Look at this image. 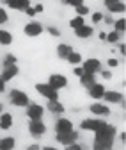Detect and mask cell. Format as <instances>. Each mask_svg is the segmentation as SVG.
Listing matches in <instances>:
<instances>
[{
  "label": "cell",
  "mask_w": 126,
  "mask_h": 150,
  "mask_svg": "<svg viewBox=\"0 0 126 150\" xmlns=\"http://www.w3.org/2000/svg\"><path fill=\"white\" fill-rule=\"evenodd\" d=\"M116 136H117V127L110 125V123H105L103 127H100L98 130H94L93 148L94 150H112Z\"/></svg>",
  "instance_id": "cell-1"
},
{
  "label": "cell",
  "mask_w": 126,
  "mask_h": 150,
  "mask_svg": "<svg viewBox=\"0 0 126 150\" xmlns=\"http://www.w3.org/2000/svg\"><path fill=\"white\" fill-rule=\"evenodd\" d=\"M9 100H11V104L16 105V107H27V105L30 104V98H29L27 93L22 91V89H16V88L9 91Z\"/></svg>",
  "instance_id": "cell-2"
},
{
  "label": "cell",
  "mask_w": 126,
  "mask_h": 150,
  "mask_svg": "<svg viewBox=\"0 0 126 150\" xmlns=\"http://www.w3.org/2000/svg\"><path fill=\"white\" fill-rule=\"evenodd\" d=\"M36 91H38L41 97H45L46 100H57L59 98V91L53 89L48 82H38L36 84Z\"/></svg>",
  "instance_id": "cell-3"
},
{
  "label": "cell",
  "mask_w": 126,
  "mask_h": 150,
  "mask_svg": "<svg viewBox=\"0 0 126 150\" xmlns=\"http://www.w3.org/2000/svg\"><path fill=\"white\" fill-rule=\"evenodd\" d=\"M29 132L34 138H41L46 132V125L43 120H29Z\"/></svg>",
  "instance_id": "cell-4"
},
{
  "label": "cell",
  "mask_w": 126,
  "mask_h": 150,
  "mask_svg": "<svg viewBox=\"0 0 126 150\" xmlns=\"http://www.w3.org/2000/svg\"><path fill=\"white\" fill-rule=\"evenodd\" d=\"M107 122L103 120V118H87V120H82V123H80V129L82 130H89V132H94V130H98L100 127H103Z\"/></svg>",
  "instance_id": "cell-5"
},
{
  "label": "cell",
  "mask_w": 126,
  "mask_h": 150,
  "mask_svg": "<svg viewBox=\"0 0 126 150\" xmlns=\"http://www.w3.org/2000/svg\"><path fill=\"white\" fill-rule=\"evenodd\" d=\"M82 70L84 73H100L101 61L98 57H87L85 61H82Z\"/></svg>",
  "instance_id": "cell-6"
},
{
  "label": "cell",
  "mask_w": 126,
  "mask_h": 150,
  "mask_svg": "<svg viewBox=\"0 0 126 150\" xmlns=\"http://www.w3.org/2000/svg\"><path fill=\"white\" fill-rule=\"evenodd\" d=\"M25 115L29 120H43V115H45V107L39 105V104H29L25 107Z\"/></svg>",
  "instance_id": "cell-7"
},
{
  "label": "cell",
  "mask_w": 126,
  "mask_h": 150,
  "mask_svg": "<svg viewBox=\"0 0 126 150\" xmlns=\"http://www.w3.org/2000/svg\"><path fill=\"white\" fill-rule=\"evenodd\" d=\"M43 30H45V27H43L39 22H29V23H25V27H23V34L29 36V38H38V36L43 34Z\"/></svg>",
  "instance_id": "cell-8"
},
{
  "label": "cell",
  "mask_w": 126,
  "mask_h": 150,
  "mask_svg": "<svg viewBox=\"0 0 126 150\" xmlns=\"http://www.w3.org/2000/svg\"><path fill=\"white\" fill-rule=\"evenodd\" d=\"M48 84H50L53 89L61 91V89H64V88L68 86V79L64 77L62 73H52V75H50V79H48Z\"/></svg>",
  "instance_id": "cell-9"
},
{
  "label": "cell",
  "mask_w": 126,
  "mask_h": 150,
  "mask_svg": "<svg viewBox=\"0 0 126 150\" xmlns=\"http://www.w3.org/2000/svg\"><path fill=\"white\" fill-rule=\"evenodd\" d=\"M89 111L93 112V115H96L98 118H105V116H110V107L107 104H101V102H94L91 104V107H89Z\"/></svg>",
  "instance_id": "cell-10"
},
{
  "label": "cell",
  "mask_w": 126,
  "mask_h": 150,
  "mask_svg": "<svg viewBox=\"0 0 126 150\" xmlns=\"http://www.w3.org/2000/svg\"><path fill=\"white\" fill-rule=\"evenodd\" d=\"M18 73H20V68H18V64H11V66H4V68H2L0 77H2L4 82H9V81H13L14 77H18Z\"/></svg>",
  "instance_id": "cell-11"
},
{
  "label": "cell",
  "mask_w": 126,
  "mask_h": 150,
  "mask_svg": "<svg viewBox=\"0 0 126 150\" xmlns=\"http://www.w3.org/2000/svg\"><path fill=\"white\" fill-rule=\"evenodd\" d=\"M105 91H107V89H105V86H103V84H100L98 81H96L93 86H89V88H87L89 97H91V98H94V100H101Z\"/></svg>",
  "instance_id": "cell-12"
},
{
  "label": "cell",
  "mask_w": 126,
  "mask_h": 150,
  "mask_svg": "<svg viewBox=\"0 0 126 150\" xmlns=\"http://www.w3.org/2000/svg\"><path fill=\"white\" fill-rule=\"evenodd\" d=\"M69 130H73V122L69 118H59L55 122V134H62V132H69Z\"/></svg>",
  "instance_id": "cell-13"
},
{
  "label": "cell",
  "mask_w": 126,
  "mask_h": 150,
  "mask_svg": "<svg viewBox=\"0 0 126 150\" xmlns=\"http://www.w3.org/2000/svg\"><path fill=\"white\" fill-rule=\"evenodd\" d=\"M101 100L109 102V104H123V100H124V95H123L121 91H105Z\"/></svg>",
  "instance_id": "cell-14"
},
{
  "label": "cell",
  "mask_w": 126,
  "mask_h": 150,
  "mask_svg": "<svg viewBox=\"0 0 126 150\" xmlns=\"http://www.w3.org/2000/svg\"><path fill=\"white\" fill-rule=\"evenodd\" d=\"M55 138H57V141H59V143H62V145L66 146V145H69V143H75V141L78 139V132H77V130H69V132L55 134Z\"/></svg>",
  "instance_id": "cell-15"
},
{
  "label": "cell",
  "mask_w": 126,
  "mask_h": 150,
  "mask_svg": "<svg viewBox=\"0 0 126 150\" xmlns=\"http://www.w3.org/2000/svg\"><path fill=\"white\" fill-rule=\"evenodd\" d=\"M93 34H94V27L87 25V23H84L82 27L75 29V36L78 38V40H89V38H93Z\"/></svg>",
  "instance_id": "cell-16"
},
{
  "label": "cell",
  "mask_w": 126,
  "mask_h": 150,
  "mask_svg": "<svg viewBox=\"0 0 126 150\" xmlns=\"http://www.w3.org/2000/svg\"><path fill=\"white\" fill-rule=\"evenodd\" d=\"M2 2L14 11H25L30 6V0H2Z\"/></svg>",
  "instance_id": "cell-17"
},
{
  "label": "cell",
  "mask_w": 126,
  "mask_h": 150,
  "mask_svg": "<svg viewBox=\"0 0 126 150\" xmlns=\"http://www.w3.org/2000/svg\"><path fill=\"white\" fill-rule=\"evenodd\" d=\"M46 109L52 112V115H64V111H66V107L59 102V98L57 100H48L46 102Z\"/></svg>",
  "instance_id": "cell-18"
},
{
  "label": "cell",
  "mask_w": 126,
  "mask_h": 150,
  "mask_svg": "<svg viewBox=\"0 0 126 150\" xmlns=\"http://www.w3.org/2000/svg\"><path fill=\"white\" fill-rule=\"evenodd\" d=\"M13 127V115L11 112H0V129L2 130H9Z\"/></svg>",
  "instance_id": "cell-19"
},
{
  "label": "cell",
  "mask_w": 126,
  "mask_h": 150,
  "mask_svg": "<svg viewBox=\"0 0 126 150\" xmlns=\"http://www.w3.org/2000/svg\"><path fill=\"white\" fill-rule=\"evenodd\" d=\"M71 52H73V47H71L69 43H59L57 45V57L59 59H66Z\"/></svg>",
  "instance_id": "cell-20"
},
{
  "label": "cell",
  "mask_w": 126,
  "mask_h": 150,
  "mask_svg": "<svg viewBox=\"0 0 126 150\" xmlns=\"http://www.w3.org/2000/svg\"><path fill=\"white\" fill-rule=\"evenodd\" d=\"M107 11H109L110 14H123L126 11V6H124V0L123 2H114V4H109V6H105Z\"/></svg>",
  "instance_id": "cell-21"
},
{
  "label": "cell",
  "mask_w": 126,
  "mask_h": 150,
  "mask_svg": "<svg viewBox=\"0 0 126 150\" xmlns=\"http://www.w3.org/2000/svg\"><path fill=\"white\" fill-rule=\"evenodd\" d=\"M78 79H80V86L87 89L89 86H93L96 82V73H84L82 77H78Z\"/></svg>",
  "instance_id": "cell-22"
},
{
  "label": "cell",
  "mask_w": 126,
  "mask_h": 150,
  "mask_svg": "<svg viewBox=\"0 0 126 150\" xmlns=\"http://www.w3.org/2000/svg\"><path fill=\"white\" fill-rule=\"evenodd\" d=\"M13 43V34L6 29H0V47H9Z\"/></svg>",
  "instance_id": "cell-23"
},
{
  "label": "cell",
  "mask_w": 126,
  "mask_h": 150,
  "mask_svg": "<svg viewBox=\"0 0 126 150\" xmlns=\"http://www.w3.org/2000/svg\"><path fill=\"white\" fill-rule=\"evenodd\" d=\"M14 146H16V139L11 136L0 139V150H14Z\"/></svg>",
  "instance_id": "cell-24"
},
{
  "label": "cell",
  "mask_w": 126,
  "mask_h": 150,
  "mask_svg": "<svg viewBox=\"0 0 126 150\" xmlns=\"http://www.w3.org/2000/svg\"><path fill=\"white\" fill-rule=\"evenodd\" d=\"M66 61L69 63V64H73V66H78V64H82V61H84V57H82V54L80 52H71L68 57H66Z\"/></svg>",
  "instance_id": "cell-25"
},
{
  "label": "cell",
  "mask_w": 126,
  "mask_h": 150,
  "mask_svg": "<svg viewBox=\"0 0 126 150\" xmlns=\"http://www.w3.org/2000/svg\"><path fill=\"white\" fill-rule=\"evenodd\" d=\"M119 40H121V32H117V30H114V29L107 34V38H105V41H107V43H112V45H117Z\"/></svg>",
  "instance_id": "cell-26"
},
{
  "label": "cell",
  "mask_w": 126,
  "mask_h": 150,
  "mask_svg": "<svg viewBox=\"0 0 126 150\" xmlns=\"http://www.w3.org/2000/svg\"><path fill=\"white\" fill-rule=\"evenodd\" d=\"M11 64H18V57L14 54H6L2 57V68L4 66H11Z\"/></svg>",
  "instance_id": "cell-27"
},
{
  "label": "cell",
  "mask_w": 126,
  "mask_h": 150,
  "mask_svg": "<svg viewBox=\"0 0 126 150\" xmlns=\"http://www.w3.org/2000/svg\"><path fill=\"white\" fill-rule=\"evenodd\" d=\"M84 23H85V18H84V16H78V14H77L75 18H71V20H69V27L73 29V30L78 29V27H82Z\"/></svg>",
  "instance_id": "cell-28"
},
{
  "label": "cell",
  "mask_w": 126,
  "mask_h": 150,
  "mask_svg": "<svg viewBox=\"0 0 126 150\" xmlns=\"http://www.w3.org/2000/svg\"><path fill=\"white\" fill-rule=\"evenodd\" d=\"M112 27H114V30H117V32H124V29H126V20L124 18H119V20H114V23H112Z\"/></svg>",
  "instance_id": "cell-29"
},
{
  "label": "cell",
  "mask_w": 126,
  "mask_h": 150,
  "mask_svg": "<svg viewBox=\"0 0 126 150\" xmlns=\"http://www.w3.org/2000/svg\"><path fill=\"white\" fill-rule=\"evenodd\" d=\"M103 16H105V14H101V11H96V13H93V14H91V22H93V27L103 22Z\"/></svg>",
  "instance_id": "cell-30"
},
{
  "label": "cell",
  "mask_w": 126,
  "mask_h": 150,
  "mask_svg": "<svg viewBox=\"0 0 126 150\" xmlns=\"http://www.w3.org/2000/svg\"><path fill=\"white\" fill-rule=\"evenodd\" d=\"M75 11H77V14L78 16H87L89 13H91V9H89V6H85V4H82V6H78V7H75Z\"/></svg>",
  "instance_id": "cell-31"
},
{
  "label": "cell",
  "mask_w": 126,
  "mask_h": 150,
  "mask_svg": "<svg viewBox=\"0 0 126 150\" xmlns=\"http://www.w3.org/2000/svg\"><path fill=\"white\" fill-rule=\"evenodd\" d=\"M45 30H46V32H48L52 38H61V30H59L57 27H53V25H48Z\"/></svg>",
  "instance_id": "cell-32"
},
{
  "label": "cell",
  "mask_w": 126,
  "mask_h": 150,
  "mask_svg": "<svg viewBox=\"0 0 126 150\" xmlns=\"http://www.w3.org/2000/svg\"><path fill=\"white\" fill-rule=\"evenodd\" d=\"M7 22H9V14L2 6H0V25H6Z\"/></svg>",
  "instance_id": "cell-33"
},
{
  "label": "cell",
  "mask_w": 126,
  "mask_h": 150,
  "mask_svg": "<svg viewBox=\"0 0 126 150\" xmlns=\"http://www.w3.org/2000/svg\"><path fill=\"white\" fill-rule=\"evenodd\" d=\"M64 4H68L71 7H78V6L84 4V0H64Z\"/></svg>",
  "instance_id": "cell-34"
},
{
  "label": "cell",
  "mask_w": 126,
  "mask_h": 150,
  "mask_svg": "<svg viewBox=\"0 0 126 150\" xmlns=\"http://www.w3.org/2000/svg\"><path fill=\"white\" fill-rule=\"evenodd\" d=\"M107 64H109V68H117V66H119V59H117V57H109Z\"/></svg>",
  "instance_id": "cell-35"
},
{
  "label": "cell",
  "mask_w": 126,
  "mask_h": 150,
  "mask_svg": "<svg viewBox=\"0 0 126 150\" xmlns=\"http://www.w3.org/2000/svg\"><path fill=\"white\" fill-rule=\"evenodd\" d=\"M100 73H101V77H103L105 81H110V79H112V71H110V70H103V68H101Z\"/></svg>",
  "instance_id": "cell-36"
},
{
  "label": "cell",
  "mask_w": 126,
  "mask_h": 150,
  "mask_svg": "<svg viewBox=\"0 0 126 150\" xmlns=\"http://www.w3.org/2000/svg\"><path fill=\"white\" fill-rule=\"evenodd\" d=\"M80 148H82V145H80V143H77V141H75V143L66 145V150H80Z\"/></svg>",
  "instance_id": "cell-37"
},
{
  "label": "cell",
  "mask_w": 126,
  "mask_h": 150,
  "mask_svg": "<svg viewBox=\"0 0 126 150\" xmlns=\"http://www.w3.org/2000/svg\"><path fill=\"white\" fill-rule=\"evenodd\" d=\"M34 11H36V14H41V13L45 11V6H43V4H36V6H34Z\"/></svg>",
  "instance_id": "cell-38"
},
{
  "label": "cell",
  "mask_w": 126,
  "mask_h": 150,
  "mask_svg": "<svg viewBox=\"0 0 126 150\" xmlns=\"http://www.w3.org/2000/svg\"><path fill=\"white\" fill-rule=\"evenodd\" d=\"M23 13H25L27 16H30V18H32V16H36V11H34V7H32V6H29V7H27Z\"/></svg>",
  "instance_id": "cell-39"
},
{
  "label": "cell",
  "mask_w": 126,
  "mask_h": 150,
  "mask_svg": "<svg viewBox=\"0 0 126 150\" xmlns=\"http://www.w3.org/2000/svg\"><path fill=\"white\" fill-rule=\"evenodd\" d=\"M73 73L77 75V77H82V75H84V70H82V66H80V64H78V66H75Z\"/></svg>",
  "instance_id": "cell-40"
},
{
  "label": "cell",
  "mask_w": 126,
  "mask_h": 150,
  "mask_svg": "<svg viewBox=\"0 0 126 150\" xmlns=\"http://www.w3.org/2000/svg\"><path fill=\"white\" fill-rule=\"evenodd\" d=\"M103 22L105 23H114V18L112 16H103Z\"/></svg>",
  "instance_id": "cell-41"
},
{
  "label": "cell",
  "mask_w": 126,
  "mask_h": 150,
  "mask_svg": "<svg viewBox=\"0 0 126 150\" xmlns=\"http://www.w3.org/2000/svg\"><path fill=\"white\" fill-rule=\"evenodd\" d=\"M6 91V82L2 81V77H0V93H4Z\"/></svg>",
  "instance_id": "cell-42"
},
{
  "label": "cell",
  "mask_w": 126,
  "mask_h": 150,
  "mask_svg": "<svg viewBox=\"0 0 126 150\" xmlns=\"http://www.w3.org/2000/svg\"><path fill=\"white\" fill-rule=\"evenodd\" d=\"M114 2H123V0H103V4H105V6H109V4H114Z\"/></svg>",
  "instance_id": "cell-43"
},
{
  "label": "cell",
  "mask_w": 126,
  "mask_h": 150,
  "mask_svg": "<svg viewBox=\"0 0 126 150\" xmlns=\"http://www.w3.org/2000/svg\"><path fill=\"white\" fill-rule=\"evenodd\" d=\"M27 150H41V146H39V145H30Z\"/></svg>",
  "instance_id": "cell-44"
},
{
  "label": "cell",
  "mask_w": 126,
  "mask_h": 150,
  "mask_svg": "<svg viewBox=\"0 0 126 150\" xmlns=\"http://www.w3.org/2000/svg\"><path fill=\"white\" fill-rule=\"evenodd\" d=\"M41 150H59V148H55V146H41Z\"/></svg>",
  "instance_id": "cell-45"
},
{
  "label": "cell",
  "mask_w": 126,
  "mask_h": 150,
  "mask_svg": "<svg viewBox=\"0 0 126 150\" xmlns=\"http://www.w3.org/2000/svg\"><path fill=\"white\" fill-rule=\"evenodd\" d=\"M119 52H121V55H124V52H126V48H124V45H119Z\"/></svg>",
  "instance_id": "cell-46"
},
{
  "label": "cell",
  "mask_w": 126,
  "mask_h": 150,
  "mask_svg": "<svg viewBox=\"0 0 126 150\" xmlns=\"http://www.w3.org/2000/svg\"><path fill=\"white\" fill-rule=\"evenodd\" d=\"M105 38H107V32L101 30V32H100V40H105Z\"/></svg>",
  "instance_id": "cell-47"
},
{
  "label": "cell",
  "mask_w": 126,
  "mask_h": 150,
  "mask_svg": "<svg viewBox=\"0 0 126 150\" xmlns=\"http://www.w3.org/2000/svg\"><path fill=\"white\" fill-rule=\"evenodd\" d=\"M2 111H4V105H2V104H0V112H2Z\"/></svg>",
  "instance_id": "cell-48"
},
{
  "label": "cell",
  "mask_w": 126,
  "mask_h": 150,
  "mask_svg": "<svg viewBox=\"0 0 126 150\" xmlns=\"http://www.w3.org/2000/svg\"><path fill=\"white\" fill-rule=\"evenodd\" d=\"M80 150H85V148H84V146H82V148H80Z\"/></svg>",
  "instance_id": "cell-49"
},
{
  "label": "cell",
  "mask_w": 126,
  "mask_h": 150,
  "mask_svg": "<svg viewBox=\"0 0 126 150\" xmlns=\"http://www.w3.org/2000/svg\"><path fill=\"white\" fill-rule=\"evenodd\" d=\"M62 2H64V0H62Z\"/></svg>",
  "instance_id": "cell-50"
}]
</instances>
